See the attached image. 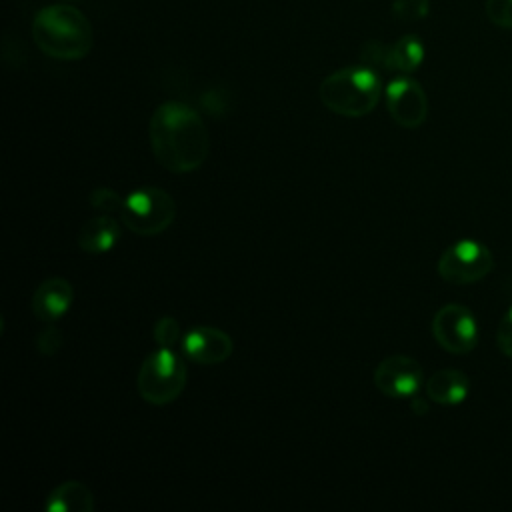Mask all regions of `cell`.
Here are the masks:
<instances>
[{
	"label": "cell",
	"instance_id": "6da1fadb",
	"mask_svg": "<svg viewBox=\"0 0 512 512\" xmlns=\"http://www.w3.org/2000/svg\"><path fill=\"white\" fill-rule=\"evenodd\" d=\"M152 154L174 174L198 170L210 154V134L202 116L184 102L160 104L148 124Z\"/></svg>",
	"mask_w": 512,
	"mask_h": 512
},
{
	"label": "cell",
	"instance_id": "7a4b0ae2",
	"mask_svg": "<svg viewBox=\"0 0 512 512\" xmlns=\"http://www.w3.org/2000/svg\"><path fill=\"white\" fill-rule=\"evenodd\" d=\"M32 38L36 46L56 60H80L94 44L90 20L74 6H44L32 20Z\"/></svg>",
	"mask_w": 512,
	"mask_h": 512
},
{
	"label": "cell",
	"instance_id": "3957f363",
	"mask_svg": "<svg viewBox=\"0 0 512 512\" xmlns=\"http://www.w3.org/2000/svg\"><path fill=\"white\" fill-rule=\"evenodd\" d=\"M382 80L368 66H348L328 74L318 88L320 102L334 114L360 118L370 114L382 98Z\"/></svg>",
	"mask_w": 512,
	"mask_h": 512
},
{
	"label": "cell",
	"instance_id": "277c9868",
	"mask_svg": "<svg viewBox=\"0 0 512 512\" xmlns=\"http://www.w3.org/2000/svg\"><path fill=\"white\" fill-rule=\"evenodd\" d=\"M188 368L180 354L172 348H160L148 354L138 370L136 388L144 402L166 406L174 402L186 388Z\"/></svg>",
	"mask_w": 512,
	"mask_h": 512
},
{
	"label": "cell",
	"instance_id": "5b68a950",
	"mask_svg": "<svg viewBox=\"0 0 512 512\" xmlns=\"http://www.w3.org/2000/svg\"><path fill=\"white\" fill-rule=\"evenodd\" d=\"M120 218L138 236H156L176 218L174 198L156 186H144L124 196Z\"/></svg>",
	"mask_w": 512,
	"mask_h": 512
},
{
	"label": "cell",
	"instance_id": "8992f818",
	"mask_svg": "<svg viewBox=\"0 0 512 512\" xmlns=\"http://www.w3.org/2000/svg\"><path fill=\"white\" fill-rule=\"evenodd\" d=\"M494 268V256L488 246L478 240L462 238L450 244L438 258L436 270L448 284L464 286L486 278Z\"/></svg>",
	"mask_w": 512,
	"mask_h": 512
},
{
	"label": "cell",
	"instance_id": "52a82bcc",
	"mask_svg": "<svg viewBox=\"0 0 512 512\" xmlns=\"http://www.w3.org/2000/svg\"><path fill=\"white\" fill-rule=\"evenodd\" d=\"M434 340L450 354H468L478 344V322L470 308L458 302L444 304L432 318Z\"/></svg>",
	"mask_w": 512,
	"mask_h": 512
},
{
	"label": "cell",
	"instance_id": "ba28073f",
	"mask_svg": "<svg viewBox=\"0 0 512 512\" xmlns=\"http://www.w3.org/2000/svg\"><path fill=\"white\" fill-rule=\"evenodd\" d=\"M386 108L392 120L408 130L424 124L428 116V98L420 82L410 76H398L388 82L384 90Z\"/></svg>",
	"mask_w": 512,
	"mask_h": 512
},
{
	"label": "cell",
	"instance_id": "9c48e42d",
	"mask_svg": "<svg viewBox=\"0 0 512 512\" xmlns=\"http://www.w3.org/2000/svg\"><path fill=\"white\" fill-rule=\"evenodd\" d=\"M374 384L388 398H412L422 386V366L404 354L386 356L374 368Z\"/></svg>",
	"mask_w": 512,
	"mask_h": 512
},
{
	"label": "cell",
	"instance_id": "30bf717a",
	"mask_svg": "<svg viewBox=\"0 0 512 512\" xmlns=\"http://www.w3.org/2000/svg\"><path fill=\"white\" fill-rule=\"evenodd\" d=\"M234 342L228 332L214 326H196L182 336L184 356L202 366H216L232 356Z\"/></svg>",
	"mask_w": 512,
	"mask_h": 512
},
{
	"label": "cell",
	"instance_id": "8fae6325",
	"mask_svg": "<svg viewBox=\"0 0 512 512\" xmlns=\"http://www.w3.org/2000/svg\"><path fill=\"white\" fill-rule=\"evenodd\" d=\"M74 302V288L62 276L46 278L32 294L30 308L32 314L42 322L60 320Z\"/></svg>",
	"mask_w": 512,
	"mask_h": 512
},
{
	"label": "cell",
	"instance_id": "7c38bea8",
	"mask_svg": "<svg viewBox=\"0 0 512 512\" xmlns=\"http://www.w3.org/2000/svg\"><path fill=\"white\" fill-rule=\"evenodd\" d=\"M470 392V380L462 370L440 368L426 380L428 400L440 406H456L466 400Z\"/></svg>",
	"mask_w": 512,
	"mask_h": 512
},
{
	"label": "cell",
	"instance_id": "4fadbf2b",
	"mask_svg": "<svg viewBox=\"0 0 512 512\" xmlns=\"http://www.w3.org/2000/svg\"><path fill=\"white\" fill-rule=\"evenodd\" d=\"M120 240V226L110 214H100L86 220L78 232V246L86 254H104Z\"/></svg>",
	"mask_w": 512,
	"mask_h": 512
},
{
	"label": "cell",
	"instance_id": "5bb4252c",
	"mask_svg": "<svg viewBox=\"0 0 512 512\" xmlns=\"http://www.w3.org/2000/svg\"><path fill=\"white\" fill-rule=\"evenodd\" d=\"M46 512H92L94 494L84 482L66 480L58 484L44 502Z\"/></svg>",
	"mask_w": 512,
	"mask_h": 512
},
{
	"label": "cell",
	"instance_id": "9a60e30c",
	"mask_svg": "<svg viewBox=\"0 0 512 512\" xmlns=\"http://www.w3.org/2000/svg\"><path fill=\"white\" fill-rule=\"evenodd\" d=\"M424 60V44L416 34H406L394 44L384 46V68L410 74L420 68Z\"/></svg>",
	"mask_w": 512,
	"mask_h": 512
},
{
	"label": "cell",
	"instance_id": "2e32d148",
	"mask_svg": "<svg viewBox=\"0 0 512 512\" xmlns=\"http://www.w3.org/2000/svg\"><path fill=\"white\" fill-rule=\"evenodd\" d=\"M90 206L98 212H104V214H112L116 210H122V204H124V198L114 190V188H94L90 192V198H88Z\"/></svg>",
	"mask_w": 512,
	"mask_h": 512
},
{
	"label": "cell",
	"instance_id": "e0dca14e",
	"mask_svg": "<svg viewBox=\"0 0 512 512\" xmlns=\"http://www.w3.org/2000/svg\"><path fill=\"white\" fill-rule=\"evenodd\" d=\"M152 334L160 348H174L180 340V326L172 316H162L156 320Z\"/></svg>",
	"mask_w": 512,
	"mask_h": 512
},
{
	"label": "cell",
	"instance_id": "ac0fdd59",
	"mask_svg": "<svg viewBox=\"0 0 512 512\" xmlns=\"http://www.w3.org/2000/svg\"><path fill=\"white\" fill-rule=\"evenodd\" d=\"M484 10L494 26L512 30V0H484Z\"/></svg>",
	"mask_w": 512,
	"mask_h": 512
},
{
	"label": "cell",
	"instance_id": "d6986e66",
	"mask_svg": "<svg viewBox=\"0 0 512 512\" xmlns=\"http://www.w3.org/2000/svg\"><path fill=\"white\" fill-rule=\"evenodd\" d=\"M430 0H396L392 12L400 20H418L428 14Z\"/></svg>",
	"mask_w": 512,
	"mask_h": 512
},
{
	"label": "cell",
	"instance_id": "ffe728a7",
	"mask_svg": "<svg viewBox=\"0 0 512 512\" xmlns=\"http://www.w3.org/2000/svg\"><path fill=\"white\" fill-rule=\"evenodd\" d=\"M62 344H64V338H62V332L56 326H48V328L40 330L38 336H36V348L44 356L56 354L62 348Z\"/></svg>",
	"mask_w": 512,
	"mask_h": 512
},
{
	"label": "cell",
	"instance_id": "44dd1931",
	"mask_svg": "<svg viewBox=\"0 0 512 512\" xmlns=\"http://www.w3.org/2000/svg\"><path fill=\"white\" fill-rule=\"evenodd\" d=\"M496 344L504 356L512 358V306L500 318V324L496 330Z\"/></svg>",
	"mask_w": 512,
	"mask_h": 512
},
{
	"label": "cell",
	"instance_id": "7402d4cb",
	"mask_svg": "<svg viewBox=\"0 0 512 512\" xmlns=\"http://www.w3.org/2000/svg\"><path fill=\"white\" fill-rule=\"evenodd\" d=\"M422 402V398H414L412 396V408L418 412V414H424L426 412V404H420Z\"/></svg>",
	"mask_w": 512,
	"mask_h": 512
}]
</instances>
